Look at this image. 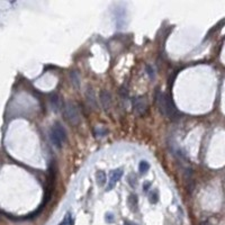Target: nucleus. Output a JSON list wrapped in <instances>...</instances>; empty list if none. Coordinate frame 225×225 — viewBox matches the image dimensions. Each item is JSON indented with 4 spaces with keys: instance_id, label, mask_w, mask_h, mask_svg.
I'll return each instance as SVG.
<instances>
[{
    "instance_id": "nucleus-15",
    "label": "nucleus",
    "mask_w": 225,
    "mask_h": 225,
    "mask_svg": "<svg viewBox=\"0 0 225 225\" xmlns=\"http://www.w3.org/2000/svg\"><path fill=\"white\" fill-rule=\"evenodd\" d=\"M149 200H150V203H152V204L158 203V200H159V194H158V191L152 190L151 193L149 194Z\"/></svg>"
},
{
    "instance_id": "nucleus-9",
    "label": "nucleus",
    "mask_w": 225,
    "mask_h": 225,
    "mask_svg": "<svg viewBox=\"0 0 225 225\" xmlns=\"http://www.w3.org/2000/svg\"><path fill=\"white\" fill-rule=\"evenodd\" d=\"M96 181L97 185L99 187H103L106 182H107V176L105 174V171L100 170V171H97L96 174Z\"/></svg>"
},
{
    "instance_id": "nucleus-10",
    "label": "nucleus",
    "mask_w": 225,
    "mask_h": 225,
    "mask_svg": "<svg viewBox=\"0 0 225 225\" xmlns=\"http://www.w3.org/2000/svg\"><path fill=\"white\" fill-rule=\"evenodd\" d=\"M70 80H71V84H73L76 88H79L80 87V77H79V73L77 71H72L70 73Z\"/></svg>"
},
{
    "instance_id": "nucleus-14",
    "label": "nucleus",
    "mask_w": 225,
    "mask_h": 225,
    "mask_svg": "<svg viewBox=\"0 0 225 225\" xmlns=\"http://www.w3.org/2000/svg\"><path fill=\"white\" fill-rule=\"evenodd\" d=\"M73 224H74V221L72 219L71 214H66L64 216V219H63V221L59 225H73Z\"/></svg>"
},
{
    "instance_id": "nucleus-8",
    "label": "nucleus",
    "mask_w": 225,
    "mask_h": 225,
    "mask_svg": "<svg viewBox=\"0 0 225 225\" xmlns=\"http://www.w3.org/2000/svg\"><path fill=\"white\" fill-rule=\"evenodd\" d=\"M86 98H87V101L92 109H98V103H97L96 96H95V92L91 88H88V90L86 91Z\"/></svg>"
},
{
    "instance_id": "nucleus-16",
    "label": "nucleus",
    "mask_w": 225,
    "mask_h": 225,
    "mask_svg": "<svg viewBox=\"0 0 225 225\" xmlns=\"http://www.w3.org/2000/svg\"><path fill=\"white\" fill-rule=\"evenodd\" d=\"M125 225H137V224H134V223H132V222H126Z\"/></svg>"
},
{
    "instance_id": "nucleus-11",
    "label": "nucleus",
    "mask_w": 225,
    "mask_h": 225,
    "mask_svg": "<svg viewBox=\"0 0 225 225\" xmlns=\"http://www.w3.org/2000/svg\"><path fill=\"white\" fill-rule=\"evenodd\" d=\"M127 203H129V206L131 207L132 211H136L137 208V197L135 195H131L127 199Z\"/></svg>"
},
{
    "instance_id": "nucleus-1",
    "label": "nucleus",
    "mask_w": 225,
    "mask_h": 225,
    "mask_svg": "<svg viewBox=\"0 0 225 225\" xmlns=\"http://www.w3.org/2000/svg\"><path fill=\"white\" fill-rule=\"evenodd\" d=\"M156 105L161 114L168 118H176L178 115V110L176 108L174 101L166 94L159 92L156 95Z\"/></svg>"
},
{
    "instance_id": "nucleus-5",
    "label": "nucleus",
    "mask_w": 225,
    "mask_h": 225,
    "mask_svg": "<svg viewBox=\"0 0 225 225\" xmlns=\"http://www.w3.org/2000/svg\"><path fill=\"white\" fill-rule=\"evenodd\" d=\"M123 176V169H116L114 171H111L109 174V185L107 187V190L113 189L114 186L116 185V182L122 178Z\"/></svg>"
},
{
    "instance_id": "nucleus-7",
    "label": "nucleus",
    "mask_w": 225,
    "mask_h": 225,
    "mask_svg": "<svg viewBox=\"0 0 225 225\" xmlns=\"http://www.w3.org/2000/svg\"><path fill=\"white\" fill-rule=\"evenodd\" d=\"M50 106H51L52 110L55 111V113H59L60 110L62 109V101H61L60 97L56 94H54V95H52L50 97Z\"/></svg>"
},
{
    "instance_id": "nucleus-13",
    "label": "nucleus",
    "mask_w": 225,
    "mask_h": 225,
    "mask_svg": "<svg viewBox=\"0 0 225 225\" xmlns=\"http://www.w3.org/2000/svg\"><path fill=\"white\" fill-rule=\"evenodd\" d=\"M149 169H150L149 162H146V161H141V162H140V164H139V171H140V174H146L149 171Z\"/></svg>"
},
{
    "instance_id": "nucleus-4",
    "label": "nucleus",
    "mask_w": 225,
    "mask_h": 225,
    "mask_svg": "<svg viewBox=\"0 0 225 225\" xmlns=\"http://www.w3.org/2000/svg\"><path fill=\"white\" fill-rule=\"evenodd\" d=\"M148 109V99L145 97H137L133 100V111L136 116H142Z\"/></svg>"
},
{
    "instance_id": "nucleus-12",
    "label": "nucleus",
    "mask_w": 225,
    "mask_h": 225,
    "mask_svg": "<svg viewBox=\"0 0 225 225\" xmlns=\"http://www.w3.org/2000/svg\"><path fill=\"white\" fill-rule=\"evenodd\" d=\"M95 134L97 137H105L106 135L108 134V129L103 127V126H98L95 129Z\"/></svg>"
},
{
    "instance_id": "nucleus-6",
    "label": "nucleus",
    "mask_w": 225,
    "mask_h": 225,
    "mask_svg": "<svg viewBox=\"0 0 225 225\" xmlns=\"http://www.w3.org/2000/svg\"><path fill=\"white\" fill-rule=\"evenodd\" d=\"M100 103L103 106L104 110H109L110 106H111V96L107 90H103L100 92Z\"/></svg>"
},
{
    "instance_id": "nucleus-3",
    "label": "nucleus",
    "mask_w": 225,
    "mask_h": 225,
    "mask_svg": "<svg viewBox=\"0 0 225 225\" xmlns=\"http://www.w3.org/2000/svg\"><path fill=\"white\" fill-rule=\"evenodd\" d=\"M63 115H64L65 119L70 123L71 125H78L80 123L81 116L79 113L77 105L73 103H66L63 107Z\"/></svg>"
},
{
    "instance_id": "nucleus-2",
    "label": "nucleus",
    "mask_w": 225,
    "mask_h": 225,
    "mask_svg": "<svg viewBox=\"0 0 225 225\" xmlns=\"http://www.w3.org/2000/svg\"><path fill=\"white\" fill-rule=\"evenodd\" d=\"M50 139L55 148H62V145L66 141V132L64 127L60 123H54V125L50 129Z\"/></svg>"
}]
</instances>
